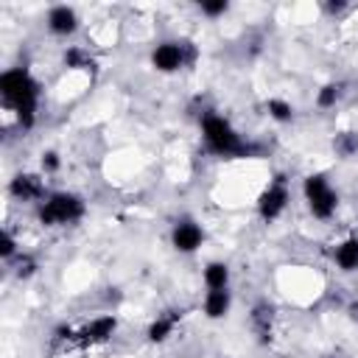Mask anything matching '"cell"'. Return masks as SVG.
Masks as SVG:
<instances>
[{
	"label": "cell",
	"instance_id": "cell-1",
	"mask_svg": "<svg viewBox=\"0 0 358 358\" xmlns=\"http://www.w3.org/2000/svg\"><path fill=\"white\" fill-rule=\"evenodd\" d=\"M0 98L8 112L17 115L22 129H31L39 106V81L25 67H11L0 76Z\"/></svg>",
	"mask_w": 358,
	"mask_h": 358
},
{
	"label": "cell",
	"instance_id": "cell-2",
	"mask_svg": "<svg viewBox=\"0 0 358 358\" xmlns=\"http://www.w3.org/2000/svg\"><path fill=\"white\" fill-rule=\"evenodd\" d=\"M201 140H204V148L215 157H255V154H260V148L255 143H246L232 129V123L215 112H207L201 117Z\"/></svg>",
	"mask_w": 358,
	"mask_h": 358
},
{
	"label": "cell",
	"instance_id": "cell-3",
	"mask_svg": "<svg viewBox=\"0 0 358 358\" xmlns=\"http://www.w3.org/2000/svg\"><path fill=\"white\" fill-rule=\"evenodd\" d=\"M87 213V204L76 193H48V199L39 204V224L42 227H67L81 221Z\"/></svg>",
	"mask_w": 358,
	"mask_h": 358
},
{
	"label": "cell",
	"instance_id": "cell-4",
	"mask_svg": "<svg viewBox=\"0 0 358 358\" xmlns=\"http://www.w3.org/2000/svg\"><path fill=\"white\" fill-rule=\"evenodd\" d=\"M302 196H305V204H308V210H310L313 218H319V221L333 218V213L338 207V193L333 190V185H330V179L324 173L305 176Z\"/></svg>",
	"mask_w": 358,
	"mask_h": 358
},
{
	"label": "cell",
	"instance_id": "cell-5",
	"mask_svg": "<svg viewBox=\"0 0 358 358\" xmlns=\"http://www.w3.org/2000/svg\"><path fill=\"white\" fill-rule=\"evenodd\" d=\"M196 45L190 39H165L151 50V64L159 73H176L182 67L196 64Z\"/></svg>",
	"mask_w": 358,
	"mask_h": 358
},
{
	"label": "cell",
	"instance_id": "cell-6",
	"mask_svg": "<svg viewBox=\"0 0 358 358\" xmlns=\"http://www.w3.org/2000/svg\"><path fill=\"white\" fill-rule=\"evenodd\" d=\"M288 201H291V193H288L285 176H277V179L260 193V199H257V213H260L263 221H274V218H280V215L285 213Z\"/></svg>",
	"mask_w": 358,
	"mask_h": 358
},
{
	"label": "cell",
	"instance_id": "cell-7",
	"mask_svg": "<svg viewBox=\"0 0 358 358\" xmlns=\"http://www.w3.org/2000/svg\"><path fill=\"white\" fill-rule=\"evenodd\" d=\"M201 243H204V229H201V224H199L196 218L182 215V218L173 221V227H171V246H173L176 252L190 255V252H196Z\"/></svg>",
	"mask_w": 358,
	"mask_h": 358
},
{
	"label": "cell",
	"instance_id": "cell-8",
	"mask_svg": "<svg viewBox=\"0 0 358 358\" xmlns=\"http://www.w3.org/2000/svg\"><path fill=\"white\" fill-rule=\"evenodd\" d=\"M8 193L17 199V201H45V176L42 173H17L11 182H8Z\"/></svg>",
	"mask_w": 358,
	"mask_h": 358
},
{
	"label": "cell",
	"instance_id": "cell-9",
	"mask_svg": "<svg viewBox=\"0 0 358 358\" xmlns=\"http://www.w3.org/2000/svg\"><path fill=\"white\" fill-rule=\"evenodd\" d=\"M274 319H277V313H274V305L268 299H260V302L252 305V310H249V330L257 336L260 344H268L271 341V336H274Z\"/></svg>",
	"mask_w": 358,
	"mask_h": 358
},
{
	"label": "cell",
	"instance_id": "cell-10",
	"mask_svg": "<svg viewBox=\"0 0 358 358\" xmlns=\"http://www.w3.org/2000/svg\"><path fill=\"white\" fill-rule=\"evenodd\" d=\"M117 330V319L115 316H98L92 319L90 324H84L78 333H76V344L78 347H95V344H103L115 336Z\"/></svg>",
	"mask_w": 358,
	"mask_h": 358
},
{
	"label": "cell",
	"instance_id": "cell-11",
	"mask_svg": "<svg viewBox=\"0 0 358 358\" xmlns=\"http://www.w3.org/2000/svg\"><path fill=\"white\" fill-rule=\"evenodd\" d=\"M78 28V14L70 6H53L48 11V31L53 36H70Z\"/></svg>",
	"mask_w": 358,
	"mask_h": 358
},
{
	"label": "cell",
	"instance_id": "cell-12",
	"mask_svg": "<svg viewBox=\"0 0 358 358\" xmlns=\"http://www.w3.org/2000/svg\"><path fill=\"white\" fill-rule=\"evenodd\" d=\"M179 322H182V310H176V308L162 310V313L148 324V330H145L148 341H154V344L168 341V338L173 336V330H176V324H179Z\"/></svg>",
	"mask_w": 358,
	"mask_h": 358
},
{
	"label": "cell",
	"instance_id": "cell-13",
	"mask_svg": "<svg viewBox=\"0 0 358 358\" xmlns=\"http://www.w3.org/2000/svg\"><path fill=\"white\" fill-rule=\"evenodd\" d=\"M229 305H232L229 288H213L204 296V316L207 319H224L229 313Z\"/></svg>",
	"mask_w": 358,
	"mask_h": 358
},
{
	"label": "cell",
	"instance_id": "cell-14",
	"mask_svg": "<svg viewBox=\"0 0 358 358\" xmlns=\"http://www.w3.org/2000/svg\"><path fill=\"white\" fill-rule=\"evenodd\" d=\"M333 260L341 271H358V235L344 238L336 249H333Z\"/></svg>",
	"mask_w": 358,
	"mask_h": 358
},
{
	"label": "cell",
	"instance_id": "cell-15",
	"mask_svg": "<svg viewBox=\"0 0 358 358\" xmlns=\"http://www.w3.org/2000/svg\"><path fill=\"white\" fill-rule=\"evenodd\" d=\"M62 62H64V67L67 70H84V73H95V59L84 50V48H78V45H73V48H67L64 50V56H62Z\"/></svg>",
	"mask_w": 358,
	"mask_h": 358
},
{
	"label": "cell",
	"instance_id": "cell-16",
	"mask_svg": "<svg viewBox=\"0 0 358 358\" xmlns=\"http://www.w3.org/2000/svg\"><path fill=\"white\" fill-rule=\"evenodd\" d=\"M204 285H207V291H213V288H229V266L221 263V260H210L204 266Z\"/></svg>",
	"mask_w": 358,
	"mask_h": 358
},
{
	"label": "cell",
	"instance_id": "cell-17",
	"mask_svg": "<svg viewBox=\"0 0 358 358\" xmlns=\"http://www.w3.org/2000/svg\"><path fill=\"white\" fill-rule=\"evenodd\" d=\"M6 263H8V268H11V274H14L17 280H28V277H34L36 268H39L36 257L28 255V252H17V255H14L11 260H6Z\"/></svg>",
	"mask_w": 358,
	"mask_h": 358
},
{
	"label": "cell",
	"instance_id": "cell-18",
	"mask_svg": "<svg viewBox=\"0 0 358 358\" xmlns=\"http://www.w3.org/2000/svg\"><path fill=\"white\" fill-rule=\"evenodd\" d=\"M333 151L341 159H355L358 157V131H338L333 137Z\"/></svg>",
	"mask_w": 358,
	"mask_h": 358
},
{
	"label": "cell",
	"instance_id": "cell-19",
	"mask_svg": "<svg viewBox=\"0 0 358 358\" xmlns=\"http://www.w3.org/2000/svg\"><path fill=\"white\" fill-rule=\"evenodd\" d=\"M341 95H344V84H341V81H330V84H324V87L316 92V106H319V109H330V106L338 103Z\"/></svg>",
	"mask_w": 358,
	"mask_h": 358
},
{
	"label": "cell",
	"instance_id": "cell-20",
	"mask_svg": "<svg viewBox=\"0 0 358 358\" xmlns=\"http://www.w3.org/2000/svg\"><path fill=\"white\" fill-rule=\"evenodd\" d=\"M266 112L268 117H274L277 123H291L294 120V106L285 98H268L266 101Z\"/></svg>",
	"mask_w": 358,
	"mask_h": 358
},
{
	"label": "cell",
	"instance_id": "cell-21",
	"mask_svg": "<svg viewBox=\"0 0 358 358\" xmlns=\"http://www.w3.org/2000/svg\"><path fill=\"white\" fill-rule=\"evenodd\" d=\"M17 252H20V249H17L14 235H11L8 229H3V232H0V257H3V260H11Z\"/></svg>",
	"mask_w": 358,
	"mask_h": 358
},
{
	"label": "cell",
	"instance_id": "cell-22",
	"mask_svg": "<svg viewBox=\"0 0 358 358\" xmlns=\"http://www.w3.org/2000/svg\"><path fill=\"white\" fill-rule=\"evenodd\" d=\"M227 8H229L227 0H207V3H199V11H201L204 17H221Z\"/></svg>",
	"mask_w": 358,
	"mask_h": 358
},
{
	"label": "cell",
	"instance_id": "cell-23",
	"mask_svg": "<svg viewBox=\"0 0 358 358\" xmlns=\"http://www.w3.org/2000/svg\"><path fill=\"white\" fill-rule=\"evenodd\" d=\"M59 165H62V162H59V154H56V151H45V154H42V171H45V173H56Z\"/></svg>",
	"mask_w": 358,
	"mask_h": 358
},
{
	"label": "cell",
	"instance_id": "cell-24",
	"mask_svg": "<svg viewBox=\"0 0 358 358\" xmlns=\"http://www.w3.org/2000/svg\"><path fill=\"white\" fill-rule=\"evenodd\" d=\"M324 8H327V14H341V11L347 8V3H344V0H330Z\"/></svg>",
	"mask_w": 358,
	"mask_h": 358
}]
</instances>
